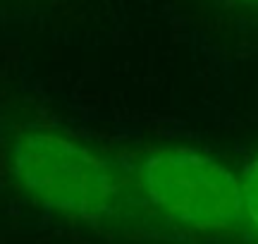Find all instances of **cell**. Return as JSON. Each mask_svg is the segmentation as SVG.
I'll return each instance as SVG.
<instances>
[{"label": "cell", "instance_id": "cell-4", "mask_svg": "<svg viewBox=\"0 0 258 244\" xmlns=\"http://www.w3.org/2000/svg\"><path fill=\"white\" fill-rule=\"evenodd\" d=\"M246 3H258V0H246Z\"/></svg>", "mask_w": 258, "mask_h": 244}, {"label": "cell", "instance_id": "cell-1", "mask_svg": "<svg viewBox=\"0 0 258 244\" xmlns=\"http://www.w3.org/2000/svg\"><path fill=\"white\" fill-rule=\"evenodd\" d=\"M10 175L38 206L74 220H103L120 201L108 160L70 134L27 130L10 146Z\"/></svg>", "mask_w": 258, "mask_h": 244}, {"label": "cell", "instance_id": "cell-2", "mask_svg": "<svg viewBox=\"0 0 258 244\" xmlns=\"http://www.w3.org/2000/svg\"><path fill=\"white\" fill-rule=\"evenodd\" d=\"M148 204L177 225L225 232L244 223L241 182L220 160L196 149H158L141 160Z\"/></svg>", "mask_w": 258, "mask_h": 244}, {"label": "cell", "instance_id": "cell-3", "mask_svg": "<svg viewBox=\"0 0 258 244\" xmlns=\"http://www.w3.org/2000/svg\"><path fill=\"white\" fill-rule=\"evenodd\" d=\"M241 182V204H244V220L253 227L258 235V156L251 160L244 175L239 177Z\"/></svg>", "mask_w": 258, "mask_h": 244}]
</instances>
